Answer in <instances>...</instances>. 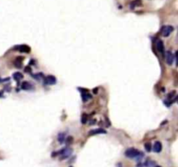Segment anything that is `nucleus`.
I'll return each instance as SVG.
<instances>
[{
  "instance_id": "nucleus-1",
  "label": "nucleus",
  "mask_w": 178,
  "mask_h": 167,
  "mask_svg": "<svg viewBox=\"0 0 178 167\" xmlns=\"http://www.w3.org/2000/svg\"><path fill=\"white\" fill-rule=\"evenodd\" d=\"M72 153V149L71 148H65L62 150L61 151L57 152V155H61V159H64V158H69Z\"/></svg>"
},
{
  "instance_id": "nucleus-2",
  "label": "nucleus",
  "mask_w": 178,
  "mask_h": 167,
  "mask_svg": "<svg viewBox=\"0 0 178 167\" xmlns=\"http://www.w3.org/2000/svg\"><path fill=\"white\" fill-rule=\"evenodd\" d=\"M140 151H138V150L135 149V148H130V149H128L127 151H125V156L127 158H136L137 156L139 155Z\"/></svg>"
},
{
  "instance_id": "nucleus-3",
  "label": "nucleus",
  "mask_w": 178,
  "mask_h": 167,
  "mask_svg": "<svg viewBox=\"0 0 178 167\" xmlns=\"http://www.w3.org/2000/svg\"><path fill=\"white\" fill-rule=\"evenodd\" d=\"M173 27L170 26V25H164L161 29V34L163 37H169V34L173 31Z\"/></svg>"
},
{
  "instance_id": "nucleus-4",
  "label": "nucleus",
  "mask_w": 178,
  "mask_h": 167,
  "mask_svg": "<svg viewBox=\"0 0 178 167\" xmlns=\"http://www.w3.org/2000/svg\"><path fill=\"white\" fill-rule=\"evenodd\" d=\"M15 50H18L21 52H25V53H29L31 52V48L28 45H25V44H21V45L15 46Z\"/></svg>"
},
{
  "instance_id": "nucleus-5",
  "label": "nucleus",
  "mask_w": 178,
  "mask_h": 167,
  "mask_svg": "<svg viewBox=\"0 0 178 167\" xmlns=\"http://www.w3.org/2000/svg\"><path fill=\"white\" fill-rule=\"evenodd\" d=\"M44 83L46 84H49V85H51V84H55L57 83V79L54 76L49 75L45 78V79H44Z\"/></svg>"
},
{
  "instance_id": "nucleus-6",
  "label": "nucleus",
  "mask_w": 178,
  "mask_h": 167,
  "mask_svg": "<svg viewBox=\"0 0 178 167\" xmlns=\"http://www.w3.org/2000/svg\"><path fill=\"white\" fill-rule=\"evenodd\" d=\"M174 59H175V56H174V54L168 50V52H166V61H167V64L169 65H172L173 63H174Z\"/></svg>"
},
{
  "instance_id": "nucleus-7",
  "label": "nucleus",
  "mask_w": 178,
  "mask_h": 167,
  "mask_svg": "<svg viewBox=\"0 0 178 167\" xmlns=\"http://www.w3.org/2000/svg\"><path fill=\"white\" fill-rule=\"evenodd\" d=\"M107 132L105 130L102 128H98L96 129V130H92L89 132V136H93V135H97V134H106Z\"/></svg>"
},
{
  "instance_id": "nucleus-8",
  "label": "nucleus",
  "mask_w": 178,
  "mask_h": 167,
  "mask_svg": "<svg viewBox=\"0 0 178 167\" xmlns=\"http://www.w3.org/2000/svg\"><path fill=\"white\" fill-rule=\"evenodd\" d=\"M153 150H154L155 152H156V153L160 152V151H162V144H161V142L156 141L153 146Z\"/></svg>"
},
{
  "instance_id": "nucleus-9",
  "label": "nucleus",
  "mask_w": 178,
  "mask_h": 167,
  "mask_svg": "<svg viewBox=\"0 0 178 167\" xmlns=\"http://www.w3.org/2000/svg\"><path fill=\"white\" fill-rule=\"evenodd\" d=\"M156 48H157L158 52H160L161 53H163L164 52V45L162 40H158L157 41V43H156Z\"/></svg>"
},
{
  "instance_id": "nucleus-10",
  "label": "nucleus",
  "mask_w": 178,
  "mask_h": 167,
  "mask_svg": "<svg viewBox=\"0 0 178 167\" xmlns=\"http://www.w3.org/2000/svg\"><path fill=\"white\" fill-rule=\"evenodd\" d=\"M21 88L23 90H25V91H28V90H31L32 89V85L29 83V82H24L22 83V85H21Z\"/></svg>"
},
{
  "instance_id": "nucleus-11",
  "label": "nucleus",
  "mask_w": 178,
  "mask_h": 167,
  "mask_svg": "<svg viewBox=\"0 0 178 167\" xmlns=\"http://www.w3.org/2000/svg\"><path fill=\"white\" fill-rule=\"evenodd\" d=\"M12 77H13V79H14V80H16V81H20L21 79H23V78H24V76H23V74L22 73H20V72H15V73H13V76H12Z\"/></svg>"
},
{
  "instance_id": "nucleus-12",
  "label": "nucleus",
  "mask_w": 178,
  "mask_h": 167,
  "mask_svg": "<svg viewBox=\"0 0 178 167\" xmlns=\"http://www.w3.org/2000/svg\"><path fill=\"white\" fill-rule=\"evenodd\" d=\"M64 139H65V135L64 133H59L58 134V142L60 144H63L64 142Z\"/></svg>"
},
{
  "instance_id": "nucleus-13",
  "label": "nucleus",
  "mask_w": 178,
  "mask_h": 167,
  "mask_svg": "<svg viewBox=\"0 0 178 167\" xmlns=\"http://www.w3.org/2000/svg\"><path fill=\"white\" fill-rule=\"evenodd\" d=\"M82 98H83V101L86 102V101H88L90 98H91V96H90L88 92H86V93H83L82 94Z\"/></svg>"
},
{
  "instance_id": "nucleus-14",
  "label": "nucleus",
  "mask_w": 178,
  "mask_h": 167,
  "mask_svg": "<svg viewBox=\"0 0 178 167\" xmlns=\"http://www.w3.org/2000/svg\"><path fill=\"white\" fill-rule=\"evenodd\" d=\"M144 147H145L146 151H148V152H150V151H151V150H152V145H151V144H150V142L145 143Z\"/></svg>"
},
{
  "instance_id": "nucleus-15",
  "label": "nucleus",
  "mask_w": 178,
  "mask_h": 167,
  "mask_svg": "<svg viewBox=\"0 0 178 167\" xmlns=\"http://www.w3.org/2000/svg\"><path fill=\"white\" fill-rule=\"evenodd\" d=\"M82 124H85L87 123V121H88V115L85 113H84L83 114V116H82Z\"/></svg>"
},
{
  "instance_id": "nucleus-16",
  "label": "nucleus",
  "mask_w": 178,
  "mask_h": 167,
  "mask_svg": "<svg viewBox=\"0 0 178 167\" xmlns=\"http://www.w3.org/2000/svg\"><path fill=\"white\" fill-rule=\"evenodd\" d=\"M73 142V138L71 136H70V137H68V138H66V144H67V145H71Z\"/></svg>"
},
{
  "instance_id": "nucleus-17",
  "label": "nucleus",
  "mask_w": 178,
  "mask_h": 167,
  "mask_svg": "<svg viewBox=\"0 0 178 167\" xmlns=\"http://www.w3.org/2000/svg\"><path fill=\"white\" fill-rule=\"evenodd\" d=\"M144 165L147 166V167L153 166V165H155V162H152V161H150V160H148V161L144 164Z\"/></svg>"
},
{
  "instance_id": "nucleus-18",
  "label": "nucleus",
  "mask_w": 178,
  "mask_h": 167,
  "mask_svg": "<svg viewBox=\"0 0 178 167\" xmlns=\"http://www.w3.org/2000/svg\"><path fill=\"white\" fill-rule=\"evenodd\" d=\"M40 76H41V74H35V75H33V78L35 79H37V80H40L42 79L41 77H40Z\"/></svg>"
},
{
  "instance_id": "nucleus-19",
  "label": "nucleus",
  "mask_w": 178,
  "mask_h": 167,
  "mask_svg": "<svg viewBox=\"0 0 178 167\" xmlns=\"http://www.w3.org/2000/svg\"><path fill=\"white\" fill-rule=\"evenodd\" d=\"M25 69H26V70H24V71H26V72H30V68H29V67H26Z\"/></svg>"
},
{
  "instance_id": "nucleus-20",
  "label": "nucleus",
  "mask_w": 178,
  "mask_h": 167,
  "mask_svg": "<svg viewBox=\"0 0 178 167\" xmlns=\"http://www.w3.org/2000/svg\"><path fill=\"white\" fill-rule=\"evenodd\" d=\"M97 89H94V90H93V92H94V93H97Z\"/></svg>"
},
{
  "instance_id": "nucleus-21",
  "label": "nucleus",
  "mask_w": 178,
  "mask_h": 167,
  "mask_svg": "<svg viewBox=\"0 0 178 167\" xmlns=\"http://www.w3.org/2000/svg\"><path fill=\"white\" fill-rule=\"evenodd\" d=\"M143 164H138V165H137V167H142V166H143Z\"/></svg>"
},
{
  "instance_id": "nucleus-22",
  "label": "nucleus",
  "mask_w": 178,
  "mask_h": 167,
  "mask_svg": "<svg viewBox=\"0 0 178 167\" xmlns=\"http://www.w3.org/2000/svg\"><path fill=\"white\" fill-rule=\"evenodd\" d=\"M156 167H161L160 165H157V166H156Z\"/></svg>"
},
{
  "instance_id": "nucleus-23",
  "label": "nucleus",
  "mask_w": 178,
  "mask_h": 167,
  "mask_svg": "<svg viewBox=\"0 0 178 167\" xmlns=\"http://www.w3.org/2000/svg\"><path fill=\"white\" fill-rule=\"evenodd\" d=\"M1 81H2V79H0V82H1Z\"/></svg>"
},
{
  "instance_id": "nucleus-24",
  "label": "nucleus",
  "mask_w": 178,
  "mask_h": 167,
  "mask_svg": "<svg viewBox=\"0 0 178 167\" xmlns=\"http://www.w3.org/2000/svg\"><path fill=\"white\" fill-rule=\"evenodd\" d=\"M70 167H72V166H70Z\"/></svg>"
}]
</instances>
